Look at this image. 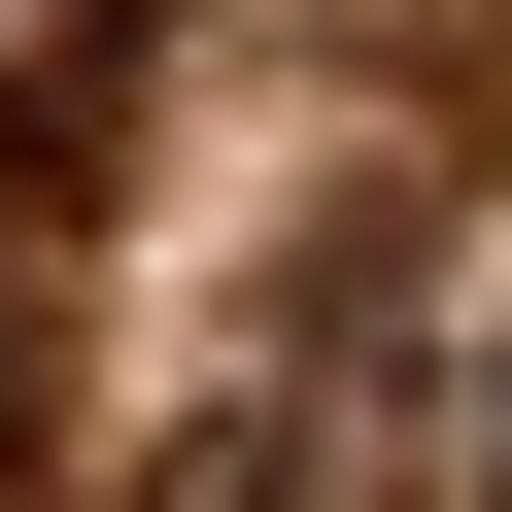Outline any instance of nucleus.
Masks as SVG:
<instances>
[{
	"mask_svg": "<svg viewBox=\"0 0 512 512\" xmlns=\"http://www.w3.org/2000/svg\"><path fill=\"white\" fill-rule=\"evenodd\" d=\"M171 512H274V410H205V444H171Z\"/></svg>",
	"mask_w": 512,
	"mask_h": 512,
	"instance_id": "nucleus-2",
	"label": "nucleus"
},
{
	"mask_svg": "<svg viewBox=\"0 0 512 512\" xmlns=\"http://www.w3.org/2000/svg\"><path fill=\"white\" fill-rule=\"evenodd\" d=\"M444 512H512V274H478V342H444Z\"/></svg>",
	"mask_w": 512,
	"mask_h": 512,
	"instance_id": "nucleus-1",
	"label": "nucleus"
}]
</instances>
